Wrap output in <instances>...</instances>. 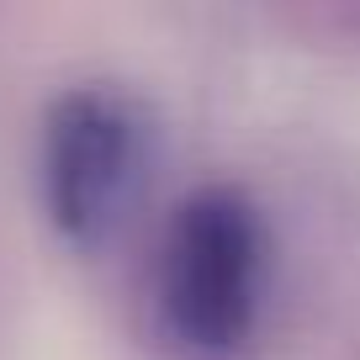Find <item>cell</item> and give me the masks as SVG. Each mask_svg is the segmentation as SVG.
Here are the masks:
<instances>
[{
  "instance_id": "cell-1",
  "label": "cell",
  "mask_w": 360,
  "mask_h": 360,
  "mask_svg": "<svg viewBox=\"0 0 360 360\" xmlns=\"http://www.w3.org/2000/svg\"><path fill=\"white\" fill-rule=\"evenodd\" d=\"M265 297V223L233 186H207L175 207L159 265V302L180 345L228 355L255 334Z\"/></svg>"
},
{
  "instance_id": "cell-2",
  "label": "cell",
  "mask_w": 360,
  "mask_h": 360,
  "mask_svg": "<svg viewBox=\"0 0 360 360\" xmlns=\"http://www.w3.org/2000/svg\"><path fill=\"white\" fill-rule=\"evenodd\" d=\"M138 180V117L117 90L75 85L43 122V196L58 233L101 238Z\"/></svg>"
}]
</instances>
